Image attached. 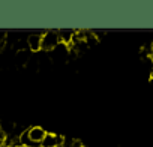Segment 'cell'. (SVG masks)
<instances>
[{
    "label": "cell",
    "instance_id": "obj_1",
    "mask_svg": "<svg viewBox=\"0 0 153 147\" xmlns=\"http://www.w3.org/2000/svg\"><path fill=\"white\" fill-rule=\"evenodd\" d=\"M60 44V38L57 30H47L42 33V44H41V51L50 53Z\"/></svg>",
    "mask_w": 153,
    "mask_h": 147
},
{
    "label": "cell",
    "instance_id": "obj_2",
    "mask_svg": "<svg viewBox=\"0 0 153 147\" xmlns=\"http://www.w3.org/2000/svg\"><path fill=\"white\" fill-rule=\"evenodd\" d=\"M27 134H29V138H30L33 143H36V144L41 146V143L44 141V138H45V135H47V131H45L44 128H41V126H30V128L27 129Z\"/></svg>",
    "mask_w": 153,
    "mask_h": 147
},
{
    "label": "cell",
    "instance_id": "obj_3",
    "mask_svg": "<svg viewBox=\"0 0 153 147\" xmlns=\"http://www.w3.org/2000/svg\"><path fill=\"white\" fill-rule=\"evenodd\" d=\"M42 44V33H32L27 36V47L32 53H39Z\"/></svg>",
    "mask_w": 153,
    "mask_h": 147
},
{
    "label": "cell",
    "instance_id": "obj_4",
    "mask_svg": "<svg viewBox=\"0 0 153 147\" xmlns=\"http://www.w3.org/2000/svg\"><path fill=\"white\" fill-rule=\"evenodd\" d=\"M62 144H63V137L47 132L44 141L41 143V147H62Z\"/></svg>",
    "mask_w": 153,
    "mask_h": 147
},
{
    "label": "cell",
    "instance_id": "obj_5",
    "mask_svg": "<svg viewBox=\"0 0 153 147\" xmlns=\"http://www.w3.org/2000/svg\"><path fill=\"white\" fill-rule=\"evenodd\" d=\"M57 33H59V38H60V44H65V45H71L72 44L75 30H72V29H60V30H57Z\"/></svg>",
    "mask_w": 153,
    "mask_h": 147
},
{
    "label": "cell",
    "instance_id": "obj_6",
    "mask_svg": "<svg viewBox=\"0 0 153 147\" xmlns=\"http://www.w3.org/2000/svg\"><path fill=\"white\" fill-rule=\"evenodd\" d=\"M84 42H86V45H87V48H90V47H95V45H98V38L95 36V33L92 32V30H84Z\"/></svg>",
    "mask_w": 153,
    "mask_h": 147
},
{
    "label": "cell",
    "instance_id": "obj_7",
    "mask_svg": "<svg viewBox=\"0 0 153 147\" xmlns=\"http://www.w3.org/2000/svg\"><path fill=\"white\" fill-rule=\"evenodd\" d=\"M62 147H84V146H83V143L78 141V140L63 137V144H62Z\"/></svg>",
    "mask_w": 153,
    "mask_h": 147
},
{
    "label": "cell",
    "instance_id": "obj_8",
    "mask_svg": "<svg viewBox=\"0 0 153 147\" xmlns=\"http://www.w3.org/2000/svg\"><path fill=\"white\" fill-rule=\"evenodd\" d=\"M14 147H26V146H23V144H20V143H17V144H15Z\"/></svg>",
    "mask_w": 153,
    "mask_h": 147
}]
</instances>
